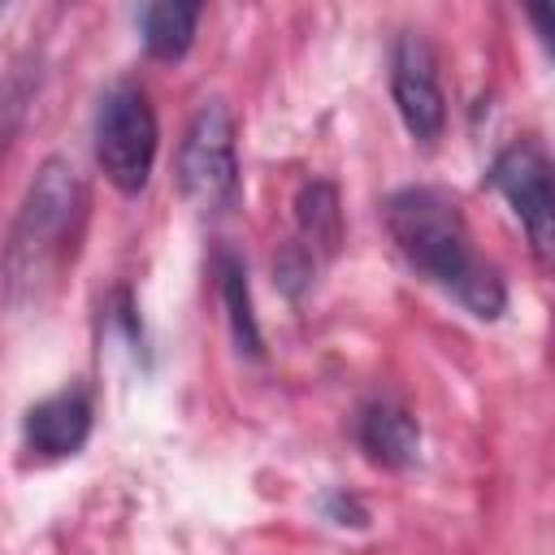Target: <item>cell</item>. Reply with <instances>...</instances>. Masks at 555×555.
<instances>
[{"label": "cell", "mask_w": 555, "mask_h": 555, "mask_svg": "<svg viewBox=\"0 0 555 555\" xmlns=\"http://www.w3.org/2000/svg\"><path fill=\"white\" fill-rule=\"evenodd\" d=\"M382 217L399 256L434 286H442L455 304H464L481 321H499L507 312V282L490 260L477 256L468 221L447 191L403 186L386 199Z\"/></svg>", "instance_id": "obj_1"}, {"label": "cell", "mask_w": 555, "mask_h": 555, "mask_svg": "<svg viewBox=\"0 0 555 555\" xmlns=\"http://www.w3.org/2000/svg\"><path fill=\"white\" fill-rule=\"evenodd\" d=\"M82 208H87V186H82L78 165L69 156H48L35 169L17 204V217L4 234L0 282H4L9 304L39 299V291L52 282V273L65 264L74 247Z\"/></svg>", "instance_id": "obj_2"}, {"label": "cell", "mask_w": 555, "mask_h": 555, "mask_svg": "<svg viewBox=\"0 0 555 555\" xmlns=\"http://www.w3.org/2000/svg\"><path fill=\"white\" fill-rule=\"evenodd\" d=\"M178 191L195 212H230L243 191L238 126L225 100H204L178 143Z\"/></svg>", "instance_id": "obj_3"}, {"label": "cell", "mask_w": 555, "mask_h": 555, "mask_svg": "<svg viewBox=\"0 0 555 555\" xmlns=\"http://www.w3.org/2000/svg\"><path fill=\"white\" fill-rule=\"evenodd\" d=\"M156 147H160V126L152 95L130 78L113 82L95 108V160L108 186H117L121 195H139L152 178Z\"/></svg>", "instance_id": "obj_4"}, {"label": "cell", "mask_w": 555, "mask_h": 555, "mask_svg": "<svg viewBox=\"0 0 555 555\" xmlns=\"http://www.w3.org/2000/svg\"><path fill=\"white\" fill-rule=\"evenodd\" d=\"M486 182L516 212V221H520L533 256L542 264H551V251H555V191H551V160H546L542 143H533V139L507 143L490 160Z\"/></svg>", "instance_id": "obj_5"}, {"label": "cell", "mask_w": 555, "mask_h": 555, "mask_svg": "<svg viewBox=\"0 0 555 555\" xmlns=\"http://www.w3.org/2000/svg\"><path fill=\"white\" fill-rule=\"evenodd\" d=\"M390 100L416 143H434L447 126V95L438 82V56L421 30H403L390 48Z\"/></svg>", "instance_id": "obj_6"}, {"label": "cell", "mask_w": 555, "mask_h": 555, "mask_svg": "<svg viewBox=\"0 0 555 555\" xmlns=\"http://www.w3.org/2000/svg\"><path fill=\"white\" fill-rule=\"evenodd\" d=\"M22 438L39 460L78 455L91 438V395L82 386H69V390H56V395L39 399L22 416Z\"/></svg>", "instance_id": "obj_7"}, {"label": "cell", "mask_w": 555, "mask_h": 555, "mask_svg": "<svg viewBox=\"0 0 555 555\" xmlns=\"http://www.w3.org/2000/svg\"><path fill=\"white\" fill-rule=\"evenodd\" d=\"M360 451L382 468H412L421 455V425L395 399H369L356 416Z\"/></svg>", "instance_id": "obj_8"}, {"label": "cell", "mask_w": 555, "mask_h": 555, "mask_svg": "<svg viewBox=\"0 0 555 555\" xmlns=\"http://www.w3.org/2000/svg\"><path fill=\"white\" fill-rule=\"evenodd\" d=\"M295 225H299V247L312 260H330L343 247V208H338V186L325 178H312L295 195Z\"/></svg>", "instance_id": "obj_9"}, {"label": "cell", "mask_w": 555, "mask_h": 555, "mask_svg": "<svg viewBox=\"0 0 555 555\" xmlns=\"http://www.w3.org/2000/svg\"><path fill=\"white\" fill-rule=\"evenodd\" d=\"M199 17H204V9L191 0H156V4H143L134 13L139 39H143L152 61H182L191 52Z\"/></svg>", "instance_id": "obj_10"}, {"label": "cell", "mask_w": 555, "mask_h": 555, "mask_svg": "<svg viewBox=\"0 0 555 555\" xmlns=\"http://www.w3.org/2000/svg\"><path fill=\"white\" fill-rule=\"evenodd\" d=\"M217 286H221V304H225L234 347L243 356L260 360L264 338H260V321H256V304H251V282H247V264L234 251H217Z\"/></svg>", "instance_id": "obj_11"}, {"label": "cell", "mask_w": 555, "mask_h": 555, "mask_svg": "<svg viewBox=\"0 0 555 555\" xmlns=\"http://www.w3.org/2000/svg\"><path fill=\"white\" fill-rule=\"evenodd\" d=\"M312 273H317V260H312L299 243H286V247L278 251V260H273V278H278V286H282L291 299H299V295L312 286Z\"/></svg>", "instance_id": "obj_12"}, {"label": "cell", "mask_w": 555, "mask_h": 555, "mask_svg": "<svg viewBox=\"0 0 555 555\" xmlns=\"http://www.w3.org/2000/svg\"><path fill=\"white\" fill-rule=\"evenodd\" d=\"M321 512H325V520H334V525H351V529H364V520H369L364 503H360L356 494H347V490H330V494L321 499Z\"/></svg>", "instance_id": "obj_13"}]
</instances>
